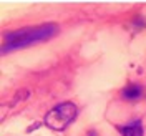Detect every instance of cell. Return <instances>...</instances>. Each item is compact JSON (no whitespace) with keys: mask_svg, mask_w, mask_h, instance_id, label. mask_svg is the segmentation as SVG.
<instances>
[{"mask_svg":"<svg viewBox=\"0 0 146 136\" xmlns=\"http://www.w3.org/2000/svg\"><path fill=\"white\" fill-rule=\"evenodd\" d=\"M56 33H58V27L55 23H45L38 27H28L15 30V32H9L5 33V45L2 46V53H9V52L23 48V46H30L50 40Z\"/></svg>","mask_w":146,"mask_h":136,"instance_id":"1","label":"cell"},{"mask_svg":"<svg viewBox=\"0 0 146 136\" xmlns=\"http://www.w3.org/2000/svg\"><path fill=\"white\" fill-rule=\"evenodd\" d=\"M76 116V106L72 101L60 103L45 115V125L55 131H62L72 123Z\"/></svg>","mask_w":146,"mask_h":136,"instance_id":"2","label":"cell"},{"mask_svg":"<svg viewBox=\"0 0 146 136\" xmlns=\"http://www.w3.org/2000/svg\"><path fill=\"white\" fill-rule=\"evenodd\" d=\"M118 131L123 136H143V125L141 121H135L126 126H118Z\"/></svg>","mask_w":146,"mask_h":136,"instance_id":"3","label":"cell"},{"mask_svg":"<svg viewBox=\"0 0 146 136\" xmlns=\"http://www.w3.org/2000/svg\"><path fill=\"white\" fill-rule=\"evenodd\" d=\"M141 93H143V88L139 85H128L121 90V96L128 101H135L141 96Z\"/></svg>","mask_w":146,"mask_h":136,"instance_id":"4","label":"cell"}]
</instances>
